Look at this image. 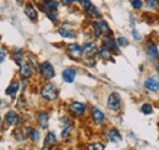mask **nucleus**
Returning <instances> with one entry per match:
<instances>
[{
    "instance_id": "obj_37",
    "label": "nucleus",
    "mask_w": 159,
    "mask_h": 150,
    "mask_svg": "<svg viewBox=\"0 0 159 150\" xmlns=\"http://www.w3.org/2000/svg\"><path fill=\"white\" fill-rule=\"evenodd\" d=\"M0 123H1V117H0Z\"/></svg>"
},
{
    "instance_id": "obj_11",
    "label": "nucleus",
    "mask_w": 159,
    "mask_h": 150,
    "mask_svg": "<svg viewBox=\"0 0 159 150\" xmlns=\"http://www.w3.org/2000/svg\"><path fill=\"white\" fill-rule=\"evenodd\" d=\"M5 121H6V123L9 126H17L19 122H20V116L17 115L16 111L10 110V111H7L6 115H5Z\"/></svg>"
},
{
    "instance_id": "obj_17",
    "label": "nucleus",
    "mask_w": 159,
    "mask_h": 150,
    "mask_svg": "<svg viewBox=\"0 0 159 150\" xmlns=\"http://www.w3.org/2000/svg\"><path fill=\"white\" fill-rule=\"evenodd\" d=\"M19 90H20V83L17 81H14V82L10 83V86L7 87V89H6L5 93H6V95H9V96H11L14 99Z\"/></svg>"
},
{
    "instance_id": "obj_9",
    "label": "nucleus",
    "mask_w": 159,
    "mask_h": 150,
    "mask_svg": "<svg viewBox=\"0 0 159 150\" xmlns=\"http://www.w3.org/2000/svg\"><path fill=\"white\" fill-rule=\"evenodd\" d=\"M82 49H83V54L87 57L94 56L98 53V46H97V44L94 42H87V43H84L83 46H82Z\"/></svg>"
},
{
    "instance_id": "obj_18",
    "label": "nucleus",
    "mask_w": 159,
    "mask_h": 150,
    "mask_svg": "<svg viewBox=\"0 0 159 150\" xmlns=\"http://www.w3.org/2000/svg\"><path fill=\"white\" fill-rule=\"evenodd\" d=\"M107 137H108V139H109L110 142H113V143H118V142H121V140H122V137H121L120 132L118 131V130H115V128L109 130L108 133H107Z\"/></svg>"
},
{
    "instance_id": "obj_6",
    "label": "nucleus",
    "mask_w": 159,
    "mask_h": 150,
    "mask_svg": "<svg viewBox=\"0 0 159 150\" xmlns=\"http://www.w3.org/2000/svg\"><path fill=\"white\" fill-rule=\"evenodd\" d=\"M144 51L147 54V57L151 60V61H156L158 60L159 57V50L157 48V45L153 43V42H147L146 45H144Z\"/></svg>"
},
{
    "instance_id": "obj_34",
    "label": "nucleus",
    "mask_w": 159,
    "mask_h": 150,
    "mask_svg": "<svg viewBox=\"0 0 159 150\" xmlns=\"http://www.w3.org/2000/svg\"><path fill=\"white\" fill-rule=\"evenodd\" d=\"M6 56H7V51H6L5 49L0 48V64L4 62V60L6 59Z\"/></svg>"
},
{
    "instance_id": "obj_32",
    "label": "nucleus",
    "mask_w": 159,
    "mask_h": 150,
    "mask_svg": "<svg viewBox=\"0 0 159 150\" xmlns=\"http://www.w3.org/2000/svg\"><path fill=\"white\" fill-rule=\"evenodd\" d=\"M45 15H47V17L54 24L58 22V15H57V12H45Z\"/></svg>"
},
{
    "instance_id": "obj_36",
    "label": "nucleus",
    "mask_w": 159,
    "mask_h": 150,
    "mask_svg": "<svg viewBox=\"0 0 159 150\" xmlns=\"http://www.w3.org/2000/svg\"><path fill=\"white\" fill-rule=\"evenodd\" d=\"M156 70H157V72H158V75H159V62L157 64V66H156Z\"/></svg>"
},
{
    "instance_id": "obj_31",
    "label": "nucleus",
    "mask_w": 159,
    "mask_h": 150,
    "mask_svg": "<svg viewBox=\"0 0 159 150\" xmlns=\"http://www.w3.org/2000/svg\"><path fill=\"white\" fill-rule=\"evenodd\" d=\"M116 43H118V45L121 46V48H124V46H127V45H129V40H127L125 37L116 38Z\"/></svg>"
},
{
    "instance_id": "obj_27",
    "label": "nucleus",
    "mask_w": 159,
    "mask_h": 150,
    "mask_svg": "<svg viewBox=\"0 0 159 150\" xmlns=\"http://www.w3.org/2000/svg\"><path fill=\"white\" fill-rule=\"evenodd\" d=\"M141 111L144 113V115H151V113H153V106H152L151 104L146 103V104H143V105L141 106Z\"/></svg>"
},
{
    "instance_id": "obj_8",
    "label": "nucleus",
    "mask_w": 159,
    "mask_h": 150,
    "mask_svg": "<svg viewBox=\"0 0 159 150\" xmlns=\"http://www.w3.org/2000/svg\"><path fill=\"white\" fill-rule=\"evenodd\" d=\"M103 46H105L108 50H110L111 53L119 54V45L116 43V39L111 37H104L103 38Z\"/></svg>"
},
{
    "instance_id": "obj_20",
    "label": "nucleus",
    "mask_w": 159,
    "mask_h": 150,
    "mask_svg": "<svg viewBox=\"0 0 159 150\" xmlns=\"http://www.w3.org/2000/svg\"><path fill=\"white\" fill-rule=\"evenodd\" d=\"M98 24H99V27H100L102 36H104V37H111V36H113V31L110 29V27H109V24L107 23V21L100 20L99 22H98Z\"/></svg>"
},
{
    "instance_id": "obj_19",
    "label": "nucleus",
    "mask_w": 159,
    "mask_h": 150,
    "mask_svg": "<svg viewBox=\"0 0 159 150\" xmlns=\"http://www.w3.org/2000/svg\"><path fill=\"white\" fill-rule=\"evenodd\" d=\"M59 34L62 38H66V39H72V38L76 37V32L71 28H67V27H60L58 29Z\"/></svg>"
},
{
    "instance_id": "obj_5",
    "label": "nucleus",
    "mask_w": 159,
    "mask_h": 150,
    "mask_svg": "<svg viewBox=\"0 0 159 150\" xmlns=\"http://www.w3.org/2000/svg\"><path fill=\"white\" fill-rule=\"evenodd\" d=\"M60 2L58 0H43L42 4L38 5L40 10L45 14V12H57L58 14V9H59Z\"/></svg>"
},
{
    "instance_id": "obj_30",
    "label": "nucleus",
    "mask_w": 159,
    "mask_h": 150,
    "mask_svg": "<svg viewBox=\"0 0 159 150\" xmlns=\"http://www.w3.org/2000/svg\"><path fill=\"white\" fill-rule=\"evenodd\" d=\"M131 6L135 9V10H141L143 7V1L142 0H131Z\"/></svg>"
},
{
    "instance_id": "obj_4",
    "label": "nucleus",
    "mask_w": 159,
    "mask_h": 150,
    "mask_svg": "<svg viewBox=\"0 0 159 150\" xmlns=\"http://www.w3.org/2000/svg\"><path fill=\"white\" fill-rule=\"evenodd\" d=\"M66 51H67V55L71 57L72 60H81L82 55H83V49L82 46L77 44V43H71L66 46Z\"/></svg>"
},
{
    "instance_id": "obj_33",
    "label": "nucleus",
    "mask_w": 159,
    "mask_h": 150,
    "mask_svg": "<svg viewBox=\"0 0 159 150\" xmlns=\"http://www.w3.org/2000/svg\"><path fill=\"white\" fill-rule=\"evenodd\" d=\"M88 150H104V145L100 143H94L88 147Z\"/></svg>"
},
{
    "instance_id": "obj_2",
    "label": "nucleus",
    "mask_w": 159,
    "mask_h": 150,
    "mask_svg": "<svg viewBox=\"0 0 159 150\" xmlns=\"http://www.w3.org/2000/svg\"><path fill=\"white\" fill-rule=\"evenodd\" d=\"M38 70H39L42 77L44 79H47V81H50V79H53L55 77V68L49 61H43L39 65Z\"/></svg>"
},
{
    "instance_id": "obj_24",
    "label": "nucleus",
    "mask_w": 159,
    "mask_h": 150,
    "mask_svg": "<svg viewBox=\"0 0 159 150\" xmlns=\"http://www.w3.org/2000/svg\"><path fill=\"white\" fill-rule=\"evenodd\" d=\"M92 19H100L102 17V15H100V12H99V10L94 6V5H92V6H89L87 10H84Z\"/></svg>"
},
{
    "instance_id": "obj_12",
    "label": "nucleus",
    "mask_w": 159,
    "mask_h": 150,
    "mask_svg": "<svg viewBox=\"0 0 159 150\" xmlns=\"http://www.w3.org/2000/svg\"><path fill=\"white\" fill-rule=\"evenodd\" d=\"M92 118H93V121L97 123V125H103L104 122H105V115L104 113L99 110L97 106H93L92 108Z\"/></svg>"
},
{
    "instance_id": "obj_3",
    "label": "nucleus",
    "mask_w": 159,
    "mask_h": 150,
    "mask_svg": "<svg viewBox=\"0 0 159 150\" xmlns=\"http://www.w3.org/2000/svg\"><path fill=\"white\" fill-rule=\"evenodd\" d=\"M107 106L111 111H119L121 109V96L119 93L113 92L109 94L108 100H107Z\"/></svg>"
},
{
    "instance_id": "obj_25",
    "label": "nucleus",
    "mask_w": 159,
    "mask_h": 150,
    "mask_svg": "<svg viewBox=\"0 0 159 150\" xmlns=\"http://www.w3.org/2000/svg\"><path fill=\"white\" fill-rule=\"evenodd\" d=\"M28 138H30L32 142H38L40 138L39 131L36 130V128H30V131H28Z\"/></svg>"
},
{
    "instance_id": "obj_13",
    "label": "nucleus",
    "mask_w": 159,
    "mask_h": 150,
    "mask_svg": "<svg viewBox=\"0 0 159 150\" xmlns=\"http://www.w3.org/2000/svg\"><path fill=\"white\" fill-rule=\"evenodd\" d=\"M37 122L42 130H47L49 126V115L45 111H40L37 113Z\"/></svg>"
},
{
    "instance_id": "obj_35",
    "label": "nucleus",
    "mask_w": 159,
    "mask_h": 150,
    "mask_svg": "<svg viewBox=\"0 0 159 150\" xmlns=\"http://www.w3.org/2000/svg\"><path fill=\"white\" fill-rule=\"evenodd\" d=\"M131 34H132V37L135 38L136 40H142V36H141L139 32H137V29H132Z\"/></svg>"
},
{
    "instance_id": "obj_29",
    "label": "nucleus",
    "mask_w": 159,
    "mask_h": 150,
    "mask_svg": "<svg viewBox=\"0 0 159 150\" xmlns=\"http://www.w3.org/2000/svg\"><path fill=\"white\" fill-rule=\"evenodd\" d=\"M92 28H93V36L94 38H99L102 36V32H100V27L98 24V22H92Z\"/></svg>"
},
{
    "instance_id": "obj_7",
    "label": "nucleus",
    "mask_w": 159,
    "mask_h": 150,
    "mask_svg": "<svg viewBox=\"0 0 159 150\" xmlns=\"http://www.w3.org/2000/svg\"><path fill=\"white\" fill-rule=\"evenodd\" d=\"M87 110V105L83 104V103H80V101H74L69 105V111L72 116H82L83 113H86Z\"/></svg>"
},
{
    "instance_id": "obj_28",
    "label": "nucleus",
    "mask_w": 159,
    "mask_h": 150,
    "mask_svg": "<svg viewBox=\"0 0 159 150\" xmlns=\"http://www.w3.org/2000/svg\"><path fill=\"white\" fill-rule=\"evenodd\" d=\"M71 130H72V125L67 121V122H66V125L64 126V130L61 131V137H62V138H66V137L69 135V133L71 132Z\"/></svg>"
},
{
    "instance_id": "obj_14",
    "label": "nucleus",
    "mask_w": 159,
    "mask_h": 150,
    "mask_svg": "<svg viewBox=\"0 0 159 150\" xmlns=\"http://www.w3.org/2000/svg\"><path fill=\"white\" fill-rule=\"evenodd\" d=\"M144 88L149 92H158L159 90V82L154 77H148L144 81Z\"/></svg>"
},
{
    "instance_id": "obj_22",
    "label": "nucleus",
    "mask_w": 159,
    "mask_h": 150,
    "mask_svg": "<svg viewBox=\"0 0 159 150\" xmlns=\"http://www.w3.org/2000/svg\"><path fill=\"white\" fill-rule=\"evenodd\" d=\"M97 54H98L103 60H107V61H111V59H113V56H111V51H110V50H108L105 46L99 48Z\"/></svg>"
},
{
    "instance_id": "obj_23",
    "label": "nucleus",
    "mask_w": 159,
    "mask_h": 150,
    "mask_svg": "<svg viewBox=\"0 0 159 150\" xmlns=\"http://www.w3.org/2000/svg\"><path fill=\"white\" fill-rule=\"evenodd\" d=\"M12 59L15 60V62L20 66L21 64L23 62V51H22V49H15L14 50V53H12Z\"/></svg>"
},
{
    "instance_id": "obj_26",
    "label": "nucleus",
    "mask_w": 159,
    "mask_h": 150,
    "mask_svg": "<svg viewBox=\"0 0 159 150\" xmlns=\"http://www.w3.org/2000/svg\"><path fill=\"white\" fill-rule=\"evenodd\" d=\"M146 6L151 11H156L159 9V0H146Z\"/></svg>"
},
{
    "instance_id": "obj_16",
    "label": "nucleus",
    "mask_w": 159,
    "mask_h": 150,
    "mask_svg": "<svg viewBox=\"0 0 159 150\" xmlns=\"http://www.w3.org/2000/svg\"><path fill=\"white\" fill-rule=\"evenodd\" d=\"M76 78V70L75 68H65L62 71V79L66 82V83H72Z\"/></svg>"
},
{
    "instance_id": "obj_1",
    "label": "nucleus",
    "mask_w": 159,
    "mask_h": 150,
    "mask_svg": "<svg viewBox=\"0 0 159 150\" xmlns=\"http://www.w3.org/2000/svg\"><path fill=\"white\" fill-rule=\"evenodd\" d=\"M40 95H42V98L44 100L53 101V100H55L58 98V88H57V86L54 83L47 82L40 88Z\"/></svg>"
},
{
    "instance_id": "obj_15",
    "label": "nucleus",
    "mask_w": 159,
    "mask_h": 150,
    "mask_svg": "<svg viewBox=\"0 0 159 150\" xmlns=\"http://www.w3.org/2000/svg\"><path fill=\"white\" fill-rule=\"evenodd\" d=\"M20 76L22 77V79H28L32 76V67L28 62L23 61L20 65Z\"/></svg>"
},
{
    "instance_id": "obj_21",
    "label": "nucleus",
    "mask_w": 159,
    "mask_h": 150,
    "mask_svg": "<svg viewBox=\"0 0 159 150\" xmlns=\"http://www.w3.org/2000/svg\"><path fill=\"white\" fill-rule=\"evenodd\" d=\"M55 143H57L55 133H54V132H49V133L47 134L45 139H44V149L48 148V147H50V145H53V144H55Z\"/></svg>"
},
{
    "instance_id": "obj_10",
    "label": "nucleus",
    "mask_w": 159,
    "mask_h": 150,
    "mask_svg": "<svg viewBox=\"0 0 159 150\" xmlns=\"http://www.w3.org/2000/svg\"><path fill=\"white\" fill-rule=\"evenodd\" d=\"M25 15L31 20V21H37L38 20V11L37 7L32 2H27L25 6Z\"/></svg>"
}]
</instances>
